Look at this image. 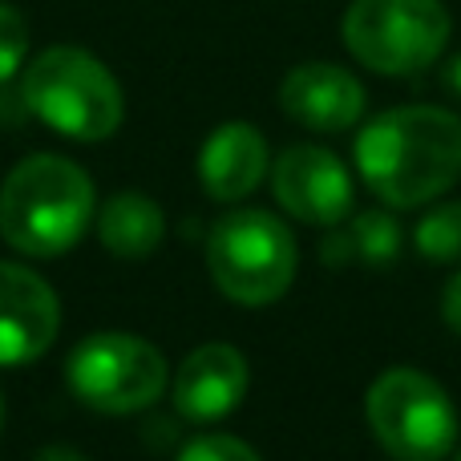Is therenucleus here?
<instances>
[{
    "label": "nucleus",
    "mask_w": 461,
    "mask_h": 461,
    "mask_svg": "<svg viewBox=\"0 0 461 461\" xmlns=\"http://www.w3.org/2000/svg\"><path fill=\"white\" fill-rule=\"evenodd\" d=\"M357 170L384 207H425L461 178V118L446 105L376 113L357 134Z\"/></svg>",
    "instance_id": "obj_1"
},
{
    "label": "nucleus",
    "mask_w": 461,
    "mask_h": 461,
    "mask_svg": "<svg viewBox=\"0 0 461 461\" xmlns=\"http://www.w3.org/2000/svg\"><path fill=\"white\" fill-rule=\"evenodd\" d=\"M94 178L61 154H32L0 186V235L13 251L57 259L73 251L94 223Z\"/></svg>",
    "instance_id": "obj_2"
},
{
    "label": "nucleus",
    "mask_w": 461,
    "mask_h": 461,
    "mask_svg": "<svg viewBox=\"0 0 461 461\" xmlns=\"http://www.w3.org/2000/svg\"><path fill=\"white\" fill-rule=\"evenodd\" d=\"M21 97L32 118L73 142H105L126 118V94L118 77L77 45H53L32 57Z\"/></svg>",
    "instance_id": "obj_3"
},
{
    "label": "nucleus",
    "mask_w": 461,
    "mask_h": 461,
    "mask_svg": "<svg viewBox=\"0 0 461 461\" xmlns=\"http://www.w3.org/2000/svg\"><path fill=\"white\" fill-rule=\"evenodd\" d=\"M295 235L271 211L239 207L211 227L207 267L215 287L243 308H267L295 279Z\"/></svg>",
    "instance_id": "obj_4"
},
{
    "label": "nucleus",
    "mask_w": 461,
    "mask_h": 461,
    "mask_svg": "<svg viewBox=\"0 0 461 461\" xmlns=\"http://www.w3.org/2000/svg\"><path fill=\"white\" fill-rule=\"evenodd\" d=\"M449 8L441 0H352L344 13V49L381 77H413L449 45Z\"/></svg>",
    "instance_id": "obj_5"
},
{
    "label": "nucleus",
    "mask_w": 461,
    "mask_h": 461,
    "mask_svg": "<svg viewBox=\"0 0 461 461\" xmlns=\"http://www.w3.org/2000/svg\"><path fill=\"white\" fill-rule=\"evenodd\" d=\"M376 446L393 461H441L457 446V409L421 368H384L365 397Z\"/></svg>",
    "instance_id": "obj_6"
},
{
    "label": "nucleus",
    "mask_w": 461,
    "mask_h": 461,
    "mask_svg": "<svg viewBox=\"0 0 461 461\" xmlns=\"http://www.w3.org/2000/svg\"><path fill=\"white\" fill-rule=\"evenodd\" d=\"M73 397L110 417L150 409L167 389V357L134 332H94L65 365Z\"/></svg>",
    "instance_id": "obj_7"
},
{
    "label": "nucleus",
    "mask_w": 461,
    "mask_h": 461,
    "mask_svg": "<svg viewBox=\"0 0 461 461\" xmlns=\"http://www.w3.org/2000/svg\"><path fill=\"white\" fill-rule=\"evenodd\" d=\"M271 191L292 219L312 227H336L352 215V175L324 146H287L271 162Z\"/></svg>",
    "instance_id": "obj_8"
},
{
    "label": "nucleus",
    "mask_w": 461,
    "mask_h": 461,
    "mask_svg": "<svg viewBox=\"0 0 461 461\" xmlns=\"http://www.w3.org/2000/svg\"><path fill=\"white\" fill-rule=\"evenodd\" d=\"M61 332L57 292L21 263H0V368L41 360Z\"/></svg>",
    "instance_id": "obj_9"
},
{
    "label": "nucleus",
    "mask_w": 461,
    "mask_h": 461,
    "mask_svg": "<svg viewBox=\"0 0 461 461\" xmlns=\"http://www.w3.org/2000/svg\"><path fill=\"white\" fill-rule=\"evenodd\" d=\"M279 105L303 130L316 134H340L365 118V86L344 65L332 61H303L279 86Z\"/></svg>",
    "instance_id": "obj_10"
},
{
    "label": "nucleus",
    "mask_w": 461,
    "mask_h": 461,
    "mask_svg": "<svg viewBox=\"0 0 461 461\" xmlns=\"http://www.w3.org/2000/svg\"><path fill=\"white\" fill-rule=\"evenodd\" d=\"M247 384L251 368L235 344H203L175 376V409L191 421H219L243 405Z\"/></svg>",
    "instance_id": "obj_11"
},
{
    "label": "nucleus",
    "mask_w": 461,
    "mask_h": 461,
    "mask_svg": "<svg viewBox=\"0 0 461 461\" xmlns=\"http://www.w3.org/2000/svg\"><path fill=\"white\" fill-rule=\"evenodd\" d=\"M267 170V142L251 122H223L199 150V183L215 203H243Z\"/></svg>",
    "instance_id": "obj_12"
},
{
    "label": "nucleus",
    "mask_w": 461,
    "mask_h": 461,
    "mask_svg": "<svg viewBox=\"0 0 461 461\" xmlns=\"http://www.w3.org/2000/svg\"><path fill=\"white\" fill-rule=\"evenodd\" d=\"M167 235V215L142 191H122L97 211V239L118 259H146Z\"/></svg>",
    "instance_id": "obj_13"
},
{
    "label": "nucleus",
    "mask_w": 461,
    "mask_h": 461,
    "mask_svg": "<svg viewBox=\"0 0 461 461\" xmlns=\"http://www.w3.org/2000/svg\"><path fill=\"white\" fill-rule=\"evenodd\" d=\"M401 251V227L389 211H365L352 219V227L344 235H332L324 243L328 263H344V259H360L368 267H389Z\"/></svg>",
    "instance_id": "obj_14"
},
{
    "label": "nucleus",
    "mask_w": 461,
    "mask_h": 461,
    "mask_svg": "<svg viewBox=\"0 0 461 461\" xmlns=\"http://www.w3.org/2000/svg\"><path fill=\"white\" fill-rule=\"evenodd\" d=\"M413 243L421 259L429 263H457L461 259V203H438L425 211L413 230Z\"/></svg>",
    "instance_id": "obj_15"
},
{
    "label": "nucleus",
    "mask_w": 461,
    "mask_h": 461,
    "mask_svg": "<svg viewBox=\"0 0 461 461\" xmlns=\"http://www.w3.org/2000/svg\"><path fill=\"white\" fill-rule=\"evenodd\" d=\"M29 57V24L13 5H0V86L24 69Z\"/></svg>",
    "instance_id": "obj_16"
},
{
    "label": "nucleus",
    "mask_w": 461,
    "mask_h": 461,
    "mask_svg": "<svg viewBox=\"0 0 461 461\" xmlns=\"http://www.w3.org/2000/svg\"><path fill=\"white\" fill-rule=\"evenodd\" d=\"M178 461H263L247 441L227 438V433H203L178 454Z\"/></svg>",
    "instance_id": "obj_17"
},
{
    "label": "nucleus",
    "mask_w": 461,
    "mask_h": 461,
    "mask_svg": "<svg viewBox=\"0 0 461 461\" xmlns=\"http://www.w3.org/2000/svg\"><path fill=\"white\" fill-rule=\"evenodd\" d=\"M441 316H446V324L461 336V271L446 284V292H441Z\"/></svg>",
    "instance_id": "obj_18"
},
{
    "label": "nucleus",
    "mask_w": 461,
    "mask_h": 461,
    "mask_svg": "<svg viewBox=\"0 0 461 461\" xmlns=\"http://www.w3.org/2000/svg\"><path fill=\"white\" fill-rule=\"evenodd\" d=\"M37 461H89L81 449H73V446H45L37 454Z\"/></svg>",
    "instance_id": "obj_19"
},
{
    "label": "nucleus",
    "mask_w": 461,
    "mask_h": 461,
    "mask_svg": "<svg viewBox=\"0 0 461 461\" xmlns=\"http://www.w3.org/2000/svg\"><path fill=\"white\" fill-rule=\"evenodd\" d=\"M446 89L461 102V53H454L449 65H446Z\"/></svg>",
    "instance_id": "obj_20"
},
{
    "label": "nucleus",
    "mask_w": 461,
    "mask_h": 461,
    "mask_svg": "<svg viewBox=\"0 0 461 461\" xmlns=\"http://www.w3.org/2000/svg\"><path fill=\"white\" fill-rule=\"evenodd\" d=\"M0 429H5V397H0Z\"/></svg>",
    "instance_id": "obj_21"
},
{
    "label": "nucleus",
    "mask_w": 461,
    "mask_h": 461,
    "mask_svg": "<svg viewBox=\"0 0 461 461\" xmlns=\"http://www.w3.org/2000/svg\"><path fill=\"white\" fill-rule=\"evenodd\" d=\"M454 461H461V449H457V454H454Z\"/></svg>",
    "instance_id": "obj_22"
}]
</instances>
